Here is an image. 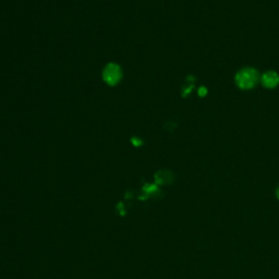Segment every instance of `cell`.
Instances as JSON below:
<instances>
[{
    "label": "cell",
    "mask_w": 279,
    "mask_h": 279,
    "mask_svg": "<svg viewBox=\"0 0 279 279\" xmlns=\"http://www.w3.org/2000/svg\"><path fill=\"white\" fill-rule=\"evenodd\" d=\"M257 81H259V73L254 69H250V68L241 70L236 77V82L242 89H250L254 87Z\"/></svg>",
    "instance_id": "6da1fadb"
},
{
    "label": "cell",
    "mask_w": 279,
    "mask_h": 279,
    "mask_svg": "<svg viewBox=\"0 0 279 279\" xmlns=\"http://www.w3.org/2000/svg\"><path fill=\"white\" fill-rule=\"evenodd\" d=\"M262 83H263V85L268 88H274L279 84V77L276 72L268 71L263 75Z\"/></svg>",
    "instance_id": "7a4b0ae2"
},
{
    "label": "cell",
    "mask_w": 279,
    "mask_h": 279,
    "mask_svg": "<svg viewBox=\"0 0 279 279\" xmlns=\"http://www.w3.org/2000/svg\"><path fill=\"white\" fill-rule=\"evenodd\" d=\"M276 197L278 199V201H279V187L276 189Z\"/></svg>",
    "instance_id": "3957f363"
}]
</instances>
